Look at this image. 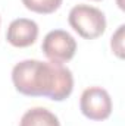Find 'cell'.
<instances>
[{
	"mask_svg": "<svg viewBox=\"0 0 125 126\" xmlns=\"http://www.w3.org/2000/svg\"><path fill=\"white\" fill-rule=\"evenodd\" d=\"M12 82L18 93L28 97H47L63 101L72 94L74 76L63 63L28 59L12 69Z\"/></svg>",
	"mask_w": 125,
	"mask_h": 126,
	"instance_id": "1",
	"label": "cell"
},
{
	"mask_svg": "<svg viewBox=\"0 0 125 126\" xmlns=\"http://www.w3.org/2000/svg\"><path fill=\"white\" fill-rule=\"evenodd\" d=\"M68 22L74 31L85 40H94L106 31L104 13L88 4L74 6L68 15Z\"/></svg>",
	"mask_w": 125,
	"mask_h": 126,
	"instance_id": "2",
	"label": "cell"
},
{
	"mask_svg": "<svg viewBox=\"0 0 125 126\" xmlns=\"http://www.w3.org/2000/svg\"><path fill=\"white\" fill-rule=\"evenodd\" d=\"M41 50L50 62L65 63L75 56L77 41L69 32L63 30H53L46 34Z\"/></svg>",
	"mask_w": 125,
	"mask_h": 126,
	"instance_id": "3",
	"label": "cell"
},
{
	"mask_svg": "<svg viewBox=\"0 0 125 126\" xmlns=\"http://www.w3.org/2000/svg\"><path fill=\"white\" fill-rule=\"evenodd\" d=\"M81 113L90 120H106L112 113V98L102 87H90L84 90L80 100Z\"/></svg>",
	"mask_w": 125,
	"mask_h": 126,
	"instance_id": "4",
	"label": "cell"
},
{
	"mask_svg": "<svg viewBox=\"0 0 125 126\" xmlns=\"http://www.w3.org/2000/svg\"><path fill=\"white\" fill-rule=\"evenodd\" d=\"M37 37H38V25L35 21L28 18L13 19L6 32L7 43L18 48L30 47L35 43Z\"/></svg>",
	"mask_w": 125,
	"mask_h": 126,
	"instance_id": "5",
	"label": "cell"
},
{
	"mask_svg": "<svg viewBox=\"0 0 125 126\" xmlns=\"http://www.w3.org/2000/svg\"><path fill=\"white\" fill-rule=\"evenodd\" d=\"M19 126H61L55 113L43 107H34L25 111L21 117Z\"/></svg>",
	"mask_w": 125,
	"mask_h": 126,
	"instance_id": "6",
	"label": "cell"
},
{
	"mask_svg": "<svg viewBox=\"0 0 125 126\" xmlns=\"http://www.w3.org/2000/svg\"><path fill=\"white\" fill-rule=\"evenodd\" d=\"M63 0H22L24 6L35 13L49 15L61 7Z\"/></svg>",
	"mask_w": 125,
	"mask_h": 126,
	"instance_id": "7",
	"label": "cell"
},
{
	"mask_svg": "<svg viewBox=\"0 0 125 126\" xmlns=\"http://www.w3.org/2000/svg\"><path fill=\"white\" fill-rule=\"evenodd\" d=\"M124 40V25H121L119 28H118V31L115 32L113 35H112V41H110V47H112V50H113V53L119 57V59H122L124 57V46H122V41Z\"/></svg>",
	"mask_w": 125,
	"mask_h": 126,
	"instance_id": "8",
	"label": "cell"
},
{
	"mask_svg": "<svg viewBox=\"0 0 125 126\" xmlns=\"http://www.w3.org/2000/svg\"><path fill=\"white\" fill-rule=\"evenodd\" d=\"M94 1H99V0H94Z\"/></svg>",
	"mask_w": 125,
	"mask_h": 126,
	"instance_id": "9",
	"label": "cell"
}]
</instances>
